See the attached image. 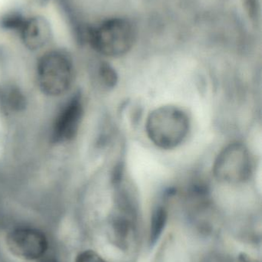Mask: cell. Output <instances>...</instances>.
I'll return each instance as SVG.
<instances>
[{
  "label": "cell",
  "instance_id": "1",
  "mask_svg": "<svg viewBox=\"0 0 262 262\" xmlns=\"http://www.w3.org/2000/svg\"><path fill=\"white\" fill-rule=\"evenodd\" d=\"M135 31L127 18L114 17L95 26L84 27L83 42L88 43L95 52L107 57H121L133 47Z\"/></svg>",
  "mask_w": 262,
  "mask_h": 262
},
{
  "label": "cell",
  "instance_id": "2",
  "mask_svg": "<svg viewBox=\"0 0 262 262\" xmlns=\"http://www.w3.org/2000/svg\"><path fill=\"white\" fill-rule=\"evenodd\" d=\"M189 120L181 109L163 106L148 118L146 130L149 139L161 149H170L181 144L189 131Z\"/></svg>",
  "mask_w": 262,
  "mask_h": 262
},
{
  "label": "cell",
  "instance_id": "3",
  "mask_svg": "<svg viewBox=\"0 0 262 262\" xmlns=\"http://www.w3.org/2000/svg\"><path fill=\"white\" fill-rule=\"evenodd\" d=\"M36 72L38 86L49 96H60L73 84V61L69 54L62 49H52L43 54L37 62Z\"/></svg>",
  "mask_w": 262,
  "mask_h": 262
},
{
  "label": "cell",
  "instance_id": "4",
  "mask_svg": "<svg viewBox=\"0 0 262 262\" xmlns=\"http://www.w3.org/2000/svg\"><path fill=\"white\" fill-rule=\"evenodd\" d=\"M213 171L215 177L225 183L247 181L252 174V162L249 151L239 143L229 145L217 157Z\"/></svg>",
  "mask_w": 262,
  "mask_h": 262
},
{
  "label": "cell",
  "instance_id": "5",
  "mask_svg": "<svg viewBox=\"0 0 262 262\" xmlns=\"http://www.w3.org/2000/svg\"><path fill=\"white\" fill-rule=\"evenodd\" d=\"M6 245L12 255L28 261L39 259L49 248L46 235L31 228L11 231L6 237Z\"/></svg>",
  "mask_w": 262,
  "mask_h": 262
},
{
  "label": "cell",
  "instance_id": "6",
  "mask_svg": "<svg viewBox=\"0 0 262 262\" xmlns=\"http://www.w3.org/2000/svg\"><path fill=\"white\" fill-rule=\"evenodd\" d=\"M83 114L82 97L76 94L66 103L55 119L52 127V143H66L73 140L79 129Z\"/></svg>",
  "mask_w": 262,
  "mask_h": 262
},
{
  "label": "cell",
  "instance_id": "7",
  "mask_svg": "<svg viewBox=\"0 0 262 262\" xmlns=\"http://www.w3.org/2000/svg\"><path fill=\"white\" fill-rule=\"evenodd\" d=\"M18 34L25 47L30 51L46 47L53 36L50 23L46 17L40 15L26 17Z\"/></svg>",
  "mask_w": 262,
  "mask_h": 262
},
{
  "label": "cell",
  "instance_id": "8",
  "mask_svg": "<svg viewBox=\"0 0 262 262\" xmlns=\"http://www.w3.org/2000/svg\"><path fill=\"white\" fill-rule=\"evenodd\" d=\"M168 220V212L163 206H158L154 210L151 220L149 231V243L154 246L163 234Z\"/></svg>",
  "mask_w": 262,
  "mask_h": 262
},
{
  "label": "cell",
  "instance_id": "9",
  "mask_svg": "<svg viewBox=\"0 0 262 262\" xmlns=\"http://www.w3.org/2000/svg\"><path fill=\"white\" fill-rule=\"evenodd\" d=\"M1 101L5 107L12 112H21L26 105L23 94L14 87L6 88L2 92Z\"/></svg>",
  "mask_w": 262,
  "mask_h": 262
},
{
  "label": "cell",
  "instance_id": "10",
  "mask_svg": "<svg viewBox=\"0 0 262 262\" xmlns=\"http://www.w3.org/2000/svg\"><path fill=\"white\" fill-rule=\"evenodd\" d=\"M27 15L18 10H11L0 15V29L18 33Z\"/></svg>",
  "mask_w": 262,
  "mask_h": 262
},
{
  "label": "cell",
  "instance_id": "11",
  "mask_svg": "<svg viewBox=\"0 0 262 262\" xmlns=\"http://www.w3.org/2000/svg\"><path fill=\"white\" fill-rule=\"evenodd\" d=\"M98 76L100 82L106 89H113L118 82V75L116 72L106 61H102L98 64Z\"/></svg>",
  "mask_w": 262,
  "mask_h": 262
},
{
  "label": "cell",
  "instance_id": "12",
  "mask_svg": "<svg viewBox=\"0 0 262 262\" xmlns=\"http://www.w3.org/2000/svg\"><path fill=\"white\" fill-rule=\"evenodd\" d=\"M75 262H106L96 252L92 250L85 251L75 258Z\"/></svg>",
  "mask_w": 262,
  "mask_h": 262
},
{
  "label": "cell",
  "instance_id": "13",
  "mask_svg": "<svg viewBox=\"0 0 262 262\" xmlns=\"http://www.w3.org/2000/svg\"><path fill=\"white\" fill-rule=\"evenodd\" d=\"M245 8L252 19L256 20L259 12L258 0H244Z\"/></svg>",
  "mask_w": 262,
  "mask_h": 262
},
{
  "label": "cell",
  "instance_id": "14",
  "mask_svg": "<svg viewBox=\"0 0 262 262\" xmlns=\"http://www.w3.org/2000/svg\"><path fill=\"white\" fill-rule=\"evenodd\" d=\"M123 176V166L121 163H118L115 168H114L113 172H112V181L115 185H118L121 183L122 179Z\"/></svg>",
  "mask_w": 262,
  "mask_h": 262
},
{
  "label": "cell",
  "instance_id": "15",
  "mask_svg": "<svg viewBox=\"0 0 262 262\" xmlns=\"http://www.w3.org/2000/svg\"><path fill=\"white\" fill-rule=\"evenodd\" d=\"M37 1H38L41 3H45L46 1H47V0H37Z\"/></svg>",
  "mask_w": 262,
  "mask_h": 262
},
{
  "label": "cell",
  "instance_id": "16",
  "mask_svg": "<svg viewBox=\"0 0 262 262\" xmlns=\"http://www.w3.org/2000/svg\"><path fill=\"white\" fill-rule=\"evenodd\" d=\"M44 262H54V261H44Z\"/></svg>",
  "mask_w": 262,
  "mask_h": 262
}]
</instances>
